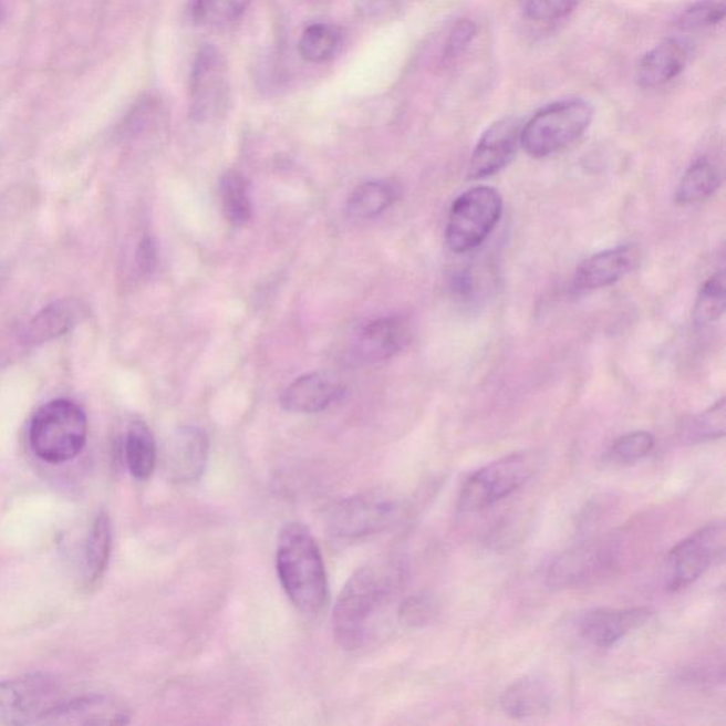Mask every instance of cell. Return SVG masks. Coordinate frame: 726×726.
Returning a JSON list of instances; mask_svg holds the SVG:
<instances>
[{"mask_svg":"<svg viewBox=\"0 0 726 726\" xmlns=\"http://www.w3.org/2000/svg\"><path fill=\"white\" fill-rule=\"evenodd\" d=\"M593 115L592 104L584 100L559 101L548 105L523 125L521 145L536 158L557 154L587 133Z\"/></svg>","mask_w":726,"mask_h":726,"instance_id":"obj_4","label":"cell"},{"mask_svg":"<svg viewBox=\"0 0 726 726\" xmlns=\"http://www.w3.org/2000/svg\"><path fill=\"white\" fill-rule=\"evenodd\" d=\"M502 216V198L490 186H476L453 201L446 241L454 253H467L484 243Z\"/></svg>","mask_w":726,"mask_h":726,"instance_id":"obj_6","label":"cell"},{"mask_svg":"<svg viewBox=\"0 0 726 726\" xmlns=\"http://www.w3.org/2000/svg\"><path fill=\"white\" fill-rule=\"evenodd\" d=\"M209 442L200 428L184 427L170 446L168 467L176 483L198 480L208 463Z\"/></svg>","mask_w":726,"mask_h":726,"instance_id":"obj_20","label":"cell"},{"mask_svg":"<svg viewBox=\"0 0 726 726\" xmlns=\"http://www.w3.org/2000/svg\"><path fill=\"white\" fill-rule=\"evenodd\" d=\"M725 0H701L681 14L677 28L683 32H697L717 27L725 19Z\"/></svg>","mask_w":726,"mask_h":726,"instance_id":"obj_30","label":"cell"},{"mask_svg":"<svg viewBox=\"0 0 726 726\" xmlns=\"http://www.w3.org/2000/svg\"><path fill=\"white\" fill-rule=\"evenodd\" d=\"M726 425L725 397L715 403L707 411L699 413L691 421L687 427V437L691 442L714 440L724 437Z\"/></svg>","mask_w":726,"mask_h":726,"instance_id":"obj_31","label":"cell"},{"mask_svg":"<svg viewBox=\"0 0 726 726\" xmlns=\"http://www.w3.org/2000/svg\"><path fill=\"white\" fill-rule=\"evenodd\" d=\"M539 463L537 454L523 452L487 464L464 483L458 507L463 512H478L494 506L531 480Z\"/></svg>","mask_w":726,"mask_h":726,"instance_id":"obj_5","label":"cell"},{"mask_svg":"<svg viewBox=\"0 0 726 726\" xmlns=\"http://www.w3.org/2000/svg\"><path fill=\"white\" fill-rule=\"evenodd\" d=\"M476 34L477 28L471 20H458V22L454 24L450 37H448L445 58L447 60L457 59L458 55L466 52V49L471 44Z\"/></svg>","mask_w":726,"mask_h":726,"instance_id":"obj_35","label":"cell"},{"mask_svg":"<svg viewBox=\"0 0 726 726\" xmlns=\"http://www.w3.org/2000/svg\"><path fill=\"white\" fill-rule=\"evenodd\" d=\"M136 263H138V269L143 274H149L155 269L156 247L151 237H145L141 241L138 251H136Z\"/></svg>","mask_w":726,"mask_h":726,"instance_id":"obj_36","label":"cell"},{"mask_svg":"<svg viewBox=\"0 0 726 726\" xmlns=\"http://www.w3.org/2000/svg\"><path fill=\"white\" fill-rule=\"evenodd\" d=\"M87 435L83 408L72 401L58 400L40 407L33 416L29 440L40 460L63 464L83 452Z\"/></svg>","mask_w":726,"mask_h":726,"instance_id":"obj_3","label":"cell"},{"mask_svg":"<svg viewBox=\"0 0 726 726\" xmlns=\"http://www.w3.org/2000/svg\"><path fill=\"white\" fill-rule=\"evenodd\" d=\"M397 199L395 186L387 182H366L352 191L346 204V214L351 219L367 220L376 218Z\"/></svg>","mask_w":726,"mask_h":726,"instance_id":"obj_24","label":"cell"},{"mask_svg":"<svg viewBox=\"0 0 726 726\" xmlns=\"http://www.w3.org/2000/svg\"><path fill=\"white\" fill-rule=\"evenodd\" d=\"M655 445V438L649 432H633L629 435L618 438L610 450L613 460L622 464H633L642 460L652 453Z\"/></svg>","mask_w":726,"mask_h":726,"instance_id":"obj_32","label":"cell"},{"mask_svg":"<svg viewBox=\"0 0 726 726\" xmlns=\"http://www.w3.org/2000/svg\"><path fill=\"white\" fill-rule=\"evenodd\" d=\"M341 34L330 24H311L301 34L299 52L305 62L324 63L334 58L340 48Z\"/></svg>","mask_w":726,"mask_h":726,"instance_id":"obj_27","label":"cell"},{"mask_svg":"<svg viewBox=\"0 0 726 726\" xmlns=\"http://www.w3.org/2000/svg\"><path fill=\"white\" fill-rule=\"evenodd\" d=\"M125 460L136 480H148L153 476L156 464L155 438L143 421H134L128 427Z\"/></svg>","mask_w":726,"mask_h":726,"instance_id":"obj_23","label":"cell"},{"mask_svg":"<svg viewBox=\"0 0 726 726\" xmlns=\"http://www.w3.org/2000/svg\"><path fill=\"white\" fill-rule=\"evenodd\" d=\"M653 614L649 608L594 609L583 614L579 632L594 647L609 649L629 633L643 628Z\"/></svg>","mask_w":726,"mask_h":726,"instance_id":"obj_12","label":"cell"},{"mask_svg":"<svg viewBox=\"0 0 726 726\" xmlns=\"http://www.w3.org/2000/svg\"><path fill=\"white\" fill-rule=\"evenodd\" d=\"M725 536V522L714 521L675 544L668 554L672 574L668 578L667 589L677 592L698 581L708 571L711 564L723 557Z\"/></svg>","mask_w":726,"mask_h":726,"instance_id":"obj_10","label":"cell"},{"mask_svg":"<svg viewBox=\"0 0 726 726\" xmlns=\"http://www.w3.org/2000/svg\"><path fill=\"white\" fill-rule=\"evenodd\" d=\"M342 395V385L328 373L312 372L291 383L281 395V406L291 413H318Z\"/></svg>","mask_w":726,"mask_h":726,"instance_id":"obj_16","label":"cell"},{"mask_svg":"<svg viewBox=\"0 0 726 726\" xmlns=\"http://www.w3.org/2000/svg\"><path fill=\"white\" fill-rule=\"evenodd\" d=\"M230 98V75L226 59L214 44H204L196 54L189 82V114L196 123H209L225 113Z\"/></svg>","mask_w":726,"mask_h":726,"instance_id":"obj_8","label":"cell"},{"mask_svg":"<svg viewBox=\"0 0 726 726\" xmlns=\"http://www.w3.org/2000/svg\"><path fill=\"white\" fill-rule=\"evenodd\" d=\"M521 129L516 118H502L494 123L474 149L468 169L470 178H488L506 168L521 145Z\"/></svg>","mask_w":726,"mask_h":726,"instance_id":"obj_11","label":"cell"},{"mask_svg":"<svg viewBox=\"0 0 726 726\" xmlns=\"http://www.w3.org/2000/svg\"><path fill=\"white\" fill-rule=\"evenodd\" d=\"M688 44L683 40L667 39L644 55L637 69V83L643 89L660 87L678 77L687 68Z\"/></svg>","mask_w":726,"mask_h":726,"instance_id":"obj_19","label":"cell"},{"mask_svg":"<svg viewBox=\"0 0 726 726\" xmlns=\"http://www.w3.org/2000/svg\"><path fill=\"white\" fill-rule=\"evenodd\" d=\"M113 532L107 514L101 512L90 529L84 548L85 573L87 581L93 583L103 577L110 561Z\"/></svg>","mask_w":726,"mask_h":726,"instance_id":"obj_26","label":"cell"},{"mask_svg":"<svg viewBox=\"0 0 726 726\" xmlns=\"http://www.w3.org/2000/svg\"><path fill=\"white\" fill-rule=\"evenodd\" d=\"M411 340L412 325L407 317L380 318L363 328L357 336V356L367 363L387 361L405 350Z\"/></svg>","mask_w":726,"mask_h":726,"instance_id":"obj_14","label":"cell"},{"mask_svg":"<svg viewBox=\"0 0 726 726\" xmlns=\"http://www.w3.org/2000/svg\"><path fill=\"white\" fill-rule=\"evenodd\" d=\"M250 2L251 0H196L194 19L201 27H220L239 19Z\"/></svg>","mask_w":726,"mask_h":726,"instance_id":"obj_29","label":"cell"},{"mask_svg":"<svg viewBox=\"0 0 726 726\" xmlns=\"http://www.w3.org/2000/svg\"><path fill=\"white\" fill-rule=\"evenodd\" d=\"M277 573L299 612L310 618L324 612L330 600L324 559L310 529L300 522L287 523L281 531Z\"/></svg>","mask_w":726,"mask_h":726,"instance_id":"obj_2","label":"cell"},{"mask_svg":"<svg viewBox=\"0 0 726 726\" xmlns=\"http://www.w3.org/2000/svg\"><path fill=\"white\" fill-rule=\"evenodd\" d=\"M720 173L717 165L708 158H701L689 165L681 178L675 201L681 206L699 204L711 198L720 186Z\"/></svg>","mask_w":726,"mask_h":726,"instance_id":"obj_22","label":"cell"},{"mask_svg":"<svg viewBox=\"0 0 726 726\" xmlns=\"http://www.w3.org/2000/svg\"><path fill=\"white\" fill-rule=\"evenodd\" d=\"M8 279V270L7 267H3L0 265V289H2L4 281Z\"/></svg>","mask_w":726,"mask_h":726,"instance_id":"obj_37","label":"cell"},{"mask_svg":"<svg viewBox=\"0 0 726 726\" xmlns=\"http://www.w3.org/2000/svg\"><path fill=\"white\" fill-rule=\"evenodd\" d=\"M725 311V274L715 272L709 277L697 297L694 307V321L698 325H709L718 321Z\"/></svg>","mask_w":726,"mask_h":726,"instance_id":"obj_28","label":"cell"},{"mask_svg":"<svg viewBox=\"0 0 726 726\" xmlns=\"http://www.w3.org/2000/svg\"><path fill=\"white\" fill-rule=\"evenodd\" d=\"M437 614V603L431 594L422 593L403 600L400 608L401 623L408 628H423Z\"/></svg>","mask_w":726,"mask_h":726,"instance_id":"obj_33","label":"cell"},{"mask_svg":"<svg viewBox=\"0 0 726 726\" xmlns=\"http://www.w3.org/2000/svg\"><path fill=\"white\" fill-rule=\"evenodd\" d=\"M63 701L62 685L48 674L0 681V724H43Z\"/></svg>","mask_w":726,"mask_h":726,"instance_id":"obj_7","label":"cell"},{"mask_svg":"<svg viewBox=\"0 0 726 726\" xmlns=\"http://www.w3.org/2000/svg\"><path fill=\"white\" fill-rule=\"evenodd\" d=\"M579 0H527L526 14L533 22H553L568 17Z\"/></svg>","mask_w":726,"mask_h":726,"instance_id":"obj_34","label":"cell"},{"mask_svg":"<svg viewBox=\"0 0 726 726\" xmlns=\"http://www.w3.org/2000/svg\"><path fill=\"white\" fill-rule=\"evenodd\" d=\"M221 208L234 226H245L253 216L249 182L237 170H229L220 180Z\"/></svg>","mask_w":726,"mask_h":726,"instance_id":"obj_25","label":"cell"},{"mask_svg":"<svg viewBox=\"0 0 726 726\" xmlns=\"http://www.w3.org/2000/svg\"><path fill=\"white\" fill-rule=\"evenodd\" d=\"M612 558L606 549L599 544L578 547L559 557L548 573V584L552 589L579 587L590 581Z\"/></svg>","mask_w":726,"mask_h":726,"instance_id":"obj_18","label":"cell"},{"mask_svg":"<svg viewBox=\"0 0 726 726\" xmlns=\"http://www.w3.org/2000/svg\"><path fill=\"white\" fill-rule=\"evenodd\" d=\"M128 720V709L117 699L105 695H89L64 699L44 719L43 725H124Z\"/></svg>","mask_w":726,"mask_h":726,"instance_id":"obj_15","label":"cell"},{"mask_svg":"<svg viewBox=\"0 0 726 726\" xmlns=\"http://www.w3.org/2000/svg\"><path fill=\"white\" fill-rule=\"evenodd\" d=\"M642 253L639 247L622 245L590 256L579 265L574 272V287L578 290L604 289L622 280L640 265Z\"/></svg>","mask_w":726,"mask_h":726,"instance_id":"obj_13","label":"cell"},{"mask_svg":"<svg viewBox=\"0 0 726 726\" xmlns=\"http://www.w3.org/2000/svg\"><path fill=\"white\" fill-rule=\"evenodd\" d=\"M551 699V688L547 681L532 674L508 685L499 703L509 718L526 719L547 713Z\"/></svg>","mask_w":726,"mask_h":726,"instance_id":"obj_21","label":"cell"},{"mask_svg":"<svg viewBox=\"0 0 726 726\" xmlns=\"http://www.w3.org/2000/svg\"><path fill=\"white\" fill-rule=\"evenodd\" d=\"M405 579L406 564L396 557L373 559L352 574L334 609V635L342 649L352 652L370 642Z\"/></svg>","mask_w":726,"mask_h":726,"instance_id":"obj_1","label":"cell"},{"mask_svg":"<svg viewBox=\"0 0 726 726\" xmlns=\"http://www.w3.org/2000/svg\"><path fill=\"white\" fill-rule=\"evenodd\" d=\"M89 309L82 300L64 299L45 307L23 331L27 345H42L44 342L68 334L87 315Z\"/></svg>","mask_w":726,"mask_h":726,"instance_id":"obj_17","label":"cell"},{"mask_svg":"<svg viewBox=\"0 0 726 726\" xmlns=\"http://www.w3.org/2000/svg\"><path fill=\"white\" fill-rule=\"evenodd\" d=\"M400 499L383 491H371L344 499L330 518L332 536L341 539H360L375 536L390 528L400 518Z\"/></svg>","mask_w":726,"mask_h":726,"instance_id":"obj_9","label":"cell"}]
</instances>
